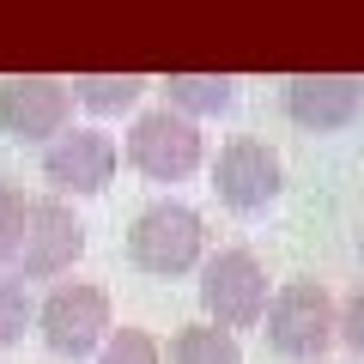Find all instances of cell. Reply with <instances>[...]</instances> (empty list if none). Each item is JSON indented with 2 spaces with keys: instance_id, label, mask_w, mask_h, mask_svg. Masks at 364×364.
Instances as JSON below:
<instances>
[{
  "instance_id": "cell-1",
  "label": "cell",
  "mask_w": 364,
  "mask_h": 364,
  "mask_svg": "<svg viewBox=\"0 0 364 364\" xmlns=\"http://www.w3.org/2000/svg\"><path fill=\"white\" fill-rule=\"evenodd\" d=\"M200 249H207V225H200L195 207H182V200H152L128 231V261L140 273H152V279L195 273Z\"/></svg>"
},
{
  "instance_id": "cell-2",
  "label": "cell",
  "mask_w": 364,
  "mask_h": 364,
  "mask_svg": "<svg viewBox=\"0 0 364 364\" xmlns=\"http://www.w3.org/2000/svg\"><path fill=\"white\" fill-rule=\"evenodd\" d=\"M340 340V304L328 298L322 279H286L267 304V346L286 358L316 364Z\"/></svg>"
},
{
  "instance_id": "cell-3",
  "label": "cell",
  "mask_w": 364,
  "mask_h": 364,
  "mask_svg": "<svg viewBox=\"0 0 364 364\" xmlns=\"http://www.w3.org/2000/svg\"><path fill=\"white\" fill-rule=\"evenodd\" d=\"M37 328H43V346L55 358H91V352H104V340L116 334V322H109V291L85 286V279H67V286H55L43 298Z\"/></svg>"
},
{
  "instance_id": "cell-4",
  "label": "cell",
  "mask_w": 364,
  "mask_h": 364,
  "mask_svg": "<svg viewBox=\"0 0 364 364\" xmlns=\"http://www.w3.org/2000/svg\"><path fill=\"white\" fill-rule=\"evenodd\" d=\"M200 304H207V322L219 328H255L267 322V267H261L249 249H219V255L200 261Z\"/></svg>"
},
{
  "instance_id": "cell-5",
  "label": "cell",
  "mask_w": 364,
  "mask_h": 364,
  "mask_svg": "<svg viewBox=\"0 0 364 364\" xmlns=\"http://www.w3.org/2000/svg\"><path fill=\"white\" fill-rule=\"evenodd\" d=\"M128 164L146 182H182L200 170V128L182 109H146L128 134Z\"/></svg>"
},
{
  "instance_id": "cell-6",
  "label": "cell",
  "mask_w": 364,
  "mask_h": 364,
  "mask_svg": "<svg viewBox=\"0 0 364 364\" xmlns=\"http://www.w3.org/2000/svg\"><path fill=\"white\" fill-rule=\"evenodd\" d=\"M109 176H116V140L97 134V128H73V134H61V140L43 152V182H49L61 200L67 195L73 200L104 195Z\"/></svg>"
},
{
  "instance_id": "cell-7",
  "label": "cell",
  "mask_w": 364,
  "mask_h": 364,
  "mask_svg": "<svg viewBox=\"0 0 364 364\" xmlns=\"http://www.w3.org/2000/svg\"><path fill=\"white\" fill-rule=\"evenodd\" d=\"M79 255H85V225H79V213L67 207L61 195L31 200V231H25V249H18L25 279H55V273H67Z\"/></svg>"
},
{
  "instance_id": "cell-8",
  "label": "cell",
  "mask_w": 364,
  "mask_h": 364,
  "mask_svg": "<svg viewBox=\"0 0 364 364\" xmlns=\"http://www.w3.org/2000/svg\"><path fill=\"white\" fill-rule=\"evenodd\" d=\"M213 188H219L225 207L261 213V207L279 200L286 170H279V158H273V146H261V140H231V146L219 152V164H213Z\"/></svg>"
},
{
  "instance_id": "cell-9",
  "label": "cell",
  "mask_w": 364,
  "mask_h": 364,
  "mask_svg": "<svg viewBox=\"0 0 364 364\" xmlns=\"http://www.w3.org/2000/svg\"><path fill=\"white\" fill-rule=\"evenodd\" d=\"M67 109H73V91L61 79H37V73H18V79H0V128L13 134L18 146H37L49 134L67 128Z\"/></svg>"
},
{
  "instance_id": "cell-10",
  "label": "cell",
  "mask_w": 364,
  "mask_h": 364,
  "mask_svg": "<svg viewBox=\"0 0 364 364\" xmlns=\"http://www.w3.org/2000/svg\"><path fill=\"white\" fill-rule=\"evenodd\" d=\"M364 104V79H346V73H298L286 85V109L298 128H316V134H334L358 116Z\"/></svg>"
},
{
  "instance_id": "cell-11",
  "label": "cell",
  "mask_w": 364,
  "mask_h": 364,
  "mask_svg": "<svg viewBox=\"0 0 364 364\" xmlns=\"http://www.w3.org/2000/svg\"><path fill=\"white\" fill-rule=\"evenodd\" d=\"M170 364H243V346L219 322H188L170 340Z\"/></svg>"
},
{
  "instance_id": "cell-12",
  "label": "cell",
  "mask_w": 364,
  "mask_h": 364,
  "mask_svg": "<svg viewBox=\"0 0 364 364\" xmlns=\"http://www.w3.org/2000/svg\"><path fill=\"white\" fill-rule=\"evenodd\" d=\"M164 85L182 116H225L237 104V79H225V73H170Z\"/></svg>"
},
{
  "instance_id": "cell-13",
  "label": "cell",
  "mask_w": 364,
  "mask_h": 364,
  "mask_svg": "<svg viewBox=\"0 0 364 364\" xmlns=\"http://www.w3.org/2000/svg\"><path fill=\"white\" fill-rule=\"evenodd\" d=\"M140 91H146V79H134V73H91L73 85V97L91 116H122V109L140 104Z\"/></svg>"
},
{
  "instance_id": "cell-14",
  "label": "cell",
  "mask_w": 364,
  "mask_h": 364,
  "mask_svg": "<svg viewBox=\"0 0 364 364\" xmlns=\"http://www.w3.org/2000/svg\"><path fill=\"white\" fill-rule=\"evenodd\" d=\"M25 231H31V200H25V188L0 182V267H6V261H18Z\"/></svg>"
},
{
  "instance_id": "cell-15",
  "label": "cell",
  "mask_w": 364,
  "mask_h": 364,
  "mask_svg": "<svg viewBox=\"0 0 364 364\" xmlns=\"http://www.w3.org/2000/svg\"><path fill=\"white\" fill-rule=\"evenodd\" d=\"M37 322V304H31V291L18 286V279H6L0 273V352L6 346H18V334Z\"/></svg>"
},
{
  "instance_id": "cell-16",
  "label": "cell",
  "mask_w": 364,
  "mask_h": 364,
  "mask_svg": "<svg viewBox=\"0 0 364 364\" xmlns=\"http://www.w3.org/2000/svg\"><path fill=\"white\" fill-rule=\"evenodd\" d=\"M97 364H164V358H158V340L146 328H116L97 352Z\"/></svg>"
},
{
  "instance_id": "cell-17",
  "label": "cell",
  "mask_w": 364,
  "mask_h": 364,
  "mask_svg": "<svg viewBox=\"0 0 364 364\" xmlns=\"http://www.w3.org/2000/svg\"><path fill=\"white\" fill-rule=\"evenodd\" d=\"M340 346H346L352 358H364V286L340 304Z\"/></svg>"
},
{
  "instance_id": "cell-18",
  "label": "cell",
  "mask_w": 364,
  "mask_h": 364,
  "mask_svg": "<svg viewBox=\"0 0 364 364\" xmlns=\"http://www.w3.org/2000/svg\"><path fill=\"white\" fill-rule=\"evenodd\" d=\"M358 255H364V231H358Z\"/></svg>"
}]
</instances>
